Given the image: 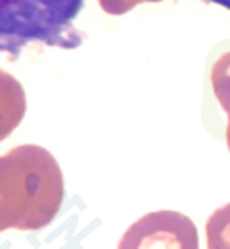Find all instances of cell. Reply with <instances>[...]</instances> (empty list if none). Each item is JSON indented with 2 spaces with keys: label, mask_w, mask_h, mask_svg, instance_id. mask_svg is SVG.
Returning a JSON list of instances; mask_svg holds the SVG:
<instances>
[{
  "label": "cell",
  "mask_w": 230,
  "mask_h": 249,
  "mask_svg": "<svg viewBox=\"0 0 230 249\" xmlns=\"http://www.w3.org/2000/svg\"><path fill=\"white\" fill-rule=\"evenodd\" d=\"M209 2H213V4H217V6H221V8L230 10V0H209Z\"/></svg>",
  "instance_id": "obj_8"
},
{
  "label": "cell",
  "mask_w": 230,
  "mask_h": 249,
  "mask_svg": "<svg viewBox=\"0 0 230 249\" xmlns=\"http://www.w3.org/2000/svg\"><path fill=\"white\" fill-rule=\"evenodd\" d=\"M117 249H199L194 220L178 211H154L125 230Z\"/></svg>",
  "instance_id": "obj_3"
},
{
  "label": "cell",
  "mask_w": 230,
  "mask_h": 249,
  "mask_svg": "<svg viewBox=\"0 0 230 249\" xmlns=\"http://www.w3.org/2000/svg\"><path fill=\"white\" fill-rule=\"evenodd\" d=\"M64 197L60 163L46 148L23 144L0 156V232L46 228Z\"/></svg>",
  "instance_id": "obj_1"
},
{
  "label": "cell",
  "mask_w": 230,
  "mask_h": 249,
  "mask_svg": "<svg viewBox=\"0 0 230 249\" xmlns=\"http://www.w3.org/2000/svg\"><path fill=\"white\" fill-rule=\"evenodd\" d=\"M207 249H230V203L215 209L205 222Z\"/></svg>",
  "instance_id": "obj_6"
},
{
  "label": "cell",
  "mask_w": 230,
  "mask_h": 249,
  "mask_svg": "<svg viewBox=\"0 0 230 249\" xmlns=\"http://www.w3.org/2000/svg\"><path fill=\"white\" fill-rule=\"evenodd\" d=\"M209 83H211V90L217 100V104L221 106V109L230 115V50L221 54L209 71Z\"/></svg>",
  "instance_id": "obj_5"
},
{
  "label": "cell",
  "mask_w": 230,
  "mask_h": 249,
  "mask_svg": "<svg viewBox=\"0 0 230 249\" xmlns=\"http://www.w3.org/2000/svg\"><path fill=\"white\" fill-rule=\"evenodd\" d=\"M85 0H0V52L18 54L31 42L75 48L83 42L73 23Z\"/></svg>",
  "instance_id": "obj_2"
},
{
  "label": "cell",
  "mask_w": 230,
  "mask_h": 249,
  "mask_svg": "<svg viewBox=\"0 0 230 249\" xmlns=\"http://www.w3.org/2000/svg\"><path fill=\"white\" fill-rule=\"evenodd\" d=\"M27 100L21 83L0 69V142L6 140L25 117Z\"/></svg>",
  "instance_id": "obj_4"
},
{
  "label": "cell",
  "mask_w": 230,
  "mask_h": 249,
  "mask_svg": "<svg viewBox=\"0 0 230 249\" xmlns=\"http://www.w3.org/2000/svg\"><path fill=\"white\" fill-rule=\"evenodd\" d=\"M100 8L106 14L111 16H123L127 12H131L134 6L144 4V2H161V0H98Z\"/></svg>",
  "instance_id": "obj_7"
},
{
  "label": "cell",
  "mask_w": 230,
  "mask_h": 249,
  "mask_svg": "<svg viewBox=\"0 0 230 249\" xmlns=\"http://www.w3.org/2000/svg\"><path fill=\"white\" fill-rule=\"evenodd\" d=\"M225 138H227V146H229V152H230V115H229V121H227V130H225Z\"/></svg>",
  "instance_id": "obj_9"
}]
</instances>
